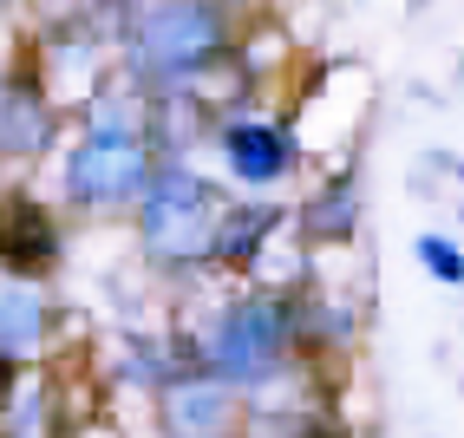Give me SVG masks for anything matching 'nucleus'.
I'll return each instance as SVG.
<instances>
[{
    "instance_id": "4",
    "label": "nucleus",
    "mask_w": 464,
    "mask_h": 438,
    "mask_svg": "<svg viewBox=\"0 0 464 438\" xmlns=\"http://www.w3.org/2000/svg\"><path fill=\"white\" fill-rule=\"evenodd\" d=\"M419 248H425V256H431V262H439V275H445V281H458V275H464V262H458V256H451V248H445V242H439V236H425V242H419Z\"/></svg>"
},
{
    "instance_id": "2",
    "label": "nucleus",
    "mask_w": 464,
    "mask_h": 438,
    "mask_svg": "<svg viewBox=\"0 0 464 438\" xmlns=\"http://www.w3.org/2000/svg\"><path fill=\"white\" fill-rule=\"evenodd\" d=\"M46 248H53V229L40 223V216L34 209H7V223H0V256H7L14 268H34Z\"/></svg>"
},
{
    "instance_id": "1",
    "label": "nucleus",
    "mask_w": 464,
    "mask_h": 438,
    "mask_svg": "<svg viewBox=\"0 0 464 438\" xmlns=\"http://www.w3.org/2000/svg\"><path fill=\"white\" fill-rule=\"evenodd\" d=\"M138 177V151L131 144H111V151H85L79 158V190L99 197V190H125Z\"/></svg>"
},
{
    "instance_id": "3",
    "label": "nucleus",
    "mask_w": 464,
    "mask_h": 438,
    "mask_svg": "<svg viewBox=\"0 0 464 438\" xmlns=\"http://www.w3.org/2000/svg\"><path fill=\"white\" fill-rule=\"evenodd\" d=\"M236 158H242V177H275L282 170V144L262 131H236Z\"/></svg>"
}]
</instances>
